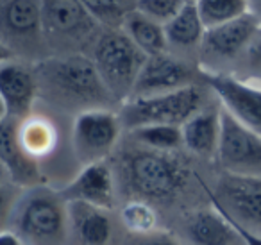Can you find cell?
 Listing matches in <instances>:
<instances>
[{
	"instance_id": "cell-30",
	"label": "cell",
	"mask_w": 261,
	"mask_h": 245,
	"mask_svg": "<svg viewBox=\"0 0 261 245\" xmlns=\"http://www.w3.org/2000/svg\"><path fill=\"white\" fill-rule=\"evenodd\" d=\"M0 245H25V243H23V241L20 240L15 233L4 229L2 231V234H0Z\"/></svg>"
},
{
	"instance_id": "cell-23",
	"label": "cell",
	"mask_w": 261,
	"mask_h": 245,
	"mask_svg": "<svg viewBox=\"0 0 261 245\" xmlns=\"http://www.w3.org/2000/svg\"><path fill=\"white\" fill-rule=\"evenodd\" d=\"M93 20L106 31H123L127 20L136 13L138 2L129 0H100L84 2Z\"/></svg>"
},
{
	"instance_id": "cell-26",
	"label": "cell",
	"mask_w": 261,
	"mask_h": 245,
	"mask_svg": "<svg viewBox=\"0 0 261 245\" xmlns=\"http://www.w3.org/2000/svg\"><path fill=\"white\" fill-rule=\"evenodd\" d=\"M130 138L138 145L158 152H175L182 145V131L175 126H147L130 131Z\"/></svg>"
},
{
	"instance_id": "cell-31",
	"label": "cell",
	"mask_w": 261,
	"mask_h": 245,
	"mask_svg": "<svg viewBox=\"0 0 261 245\" xmlns=\"http://www.w3.org/2000/svg\"><path fill=\"white\" fill-rule=\"evenodd\" d=\"M249 15L261 27V0H249Z\"/></svg>"
},
{
	"instance_id": "cell-28",
	"label": "cell",
	"mask_w": 261,
	"mask_h": 245,
	"mask_svg": "<svg viewBox=\"0 0 261 245\" xmlns=\"http://www.w3.org/2000/svg\"><path fill=\"white\" fill-rule=\"evenodd\" d=\"M245 65L249 66L254 77L261 79V27L245 52Z\"/></svg>"
},
{
	"instance_id": "cell-16",
	"label": "cell",
	"mask_w": 261,
	"mask_h": 245,
	"mask_svg": "<svg viewBox=\"0 0 261 245\" xmlns=\"http://www.w3.org/2000/svg\"><path fill=\"white\" fill-rule=\"evenodd\" d=\"M259 31L257 22L247 13L245 16L229 22L225 26L207 29L202 40V51L217 59H232L238 54H245L254 36Z\"/></svg>"
},
{
	"instance_id": "cell-6",
	"label": "cell",
	"mask_w": 261,
	"mask_h": 245,
	"mask_svg": "<svg viewBox=\"0 0 261 245\" xmlns=\"http://www.w3.org/2000/svg\"><path fill=\"white\" fill-rule=\"evenodd\" d=\"M122 120L113 109H90L75 116L72 152L83 166L102 163L113 154L122 133Z\"/></svg>"
},
{
	"instance_id": "cell-12",
	"label": "cell",
	"mask_w": 261,
	"mask_h": 245,
	"mask_svg": "<svg viewBox=\"0 0 261 245\" xmlns=\"http://www.w3.org/2000/svg\"><path fill=\"white\" fill-rule=\"evenodd\" d=\"M2 43L15 48H29L43 41L41 2L36 0H2L0 2Z\"/></svg>"
},
{
	"instance_id": "cell-15",
	"label": "cell",
	"mask_w": 261,
	"mask_h": 245,
	"mask_svg": "<svg viewBox=\"0 0 261 245\" xmlns=\"http://www.w3.org/2000/svg\"><path fill=\"white\" fill-rule=\"evenodd\" d=\"M16 126H18L16 120H0V161L13 184L31 190V188L41 186L43 176L40 172V163L34 161L20 147Z\"/></svg>"
},
{
	"instance_id": "cell-24",
	"label": "cell",
	"mask_w": 261,
	"mask_h": 245,
	"mask_svg": "<svg viewBox=\"0 0 261 245\" xmlns=\"http://www.w3.org/2000/svg\"><path fill=\"white\" fill-rule=\"evenodd\" d=\"M197 6L206 31L234 22L249 13V0H199Z\"/></svg>"
},
{
	"instance_id": "cell-1",
	"label": "cell",
	"mask_w": 261,
	"mask_h": 245,
	"mask_svg": "<svg viewBox=\"0 0 261 245\" xmlns=\"http://www.w3.org/2000/svg\"><path fill=\"white\" fill-rule=\"evenodd\" d=\"M192 170L175 152H158L152 149L127 147L118 152L115 163L116 183L129 201L168 202L186 188Z\"/></svg>"
},
{
	"instance_id": "cell-13",
	"label": "cell",
	"mask_w": 261,
	"mask_h": 245,
	"mask_svg": "<svg viewBox=\"0 0 261 245\" xmlns=\"http://www.w3.org/2000/svg\"><path fill=\"white\" fill-rule=\"evenodd\" d=\"M193 68L168 54L147 58L138 81H136L133 97H154V95L172 93L182 88L195 86Z\"/></svg>"
},
{
	"instance_id": "cell-20",
	"label": "cell",
	"mask_w": 261,
	"mask_h": 245,
	"mask_svg": "<svg viewBox=\"0 0 261 245\" xmlns=\"http://www.w3.org/2000/svg\"><path fill=\"white\" fill-rule=\"evenodd\" d=\"M18 143L34 161L48 158L58 149L59 133L50 118L41 115H31L16 126Z\"/></svg>"
},
{
	"instance_id": "cell-14",
	"label": "cell",
	"mask_w": 261,
	"mask_h": 245,
	"mask_svg": "<svg viewBox=\"0 0 261 245\" xmlns=\"http://www.w3.org/2000/svg\"><path fill=\"white\" fill-rule=\"evenodd\" d=\"M116 176L108 161L93 163L81 168V172L63 186L61 195L68 202L79 201L111 211L116 206Z\"/></svg>"
},
{
	"instance_id": "cell-22",
	"label": "cell",
	"mask_w": 261,
	"mask_h": 245,
	"mask_svg": "<svg viewBox=\"0 0 261 245\" xmlns=\"http://www.w3.org/2000/svg\"><path fill=\"white\" fill-rule=\"evenodd\" d=\"M123 33L149 58L150 56L167 54L168 40H167V33H165V26L145 18L138 11L127 20L125 27H123Z\"/></svg>"
},
{
	"instance_id": "cell-10",
	"label": "cell",
	"mask_w": 261,
	"mask_h": 245,
	"mask_svg": "<svg viewBox=\"0 0 261 245\" xmlns=\"http://www.w3.org/2000/svg\"><path fill=\"white\" fill-rule=\"evenodd\" d=\"M217 159L227 174L261 176V136L222 109V134Z\"/></svg>"
},
{
	"instance_id": "cell-25",
	"label": "cell",
	"mask_w": 261,
	"mask_h": 245,
	"mask_svg": "<svg viewBox=\"0 0 261 245\" xmlns=\"http://www.w3.org/2000/svg\"><path fill=\"white\" fill-rule=\"evenodd\" d=\"M120 218L127 231L133 236H145V234L160 231V216L154 204L145 201H127L120 211Z\"/></svg>"
},
{
	"instance_id": "cell-17",
	"label": "cell",
	"mask_w": 261,
	"mask_h": 245,
	"mask_svg": "<svg viewBox=\"0 0 261 245\" xmlns=\"http://www.w3.org/2000/svg\"><path fill=\"white\" fill-rule=\"evenodd\" d=\"M182 131V145L199 158H217L222 134V108L207 106L192 116Z\"/></svg>"
},
{
	"instance_id": "cell-21",
	"label": "cell",
	"mask_w": 261,
	"mask_h": 245,
	"mask_svg": "<svg viewBox=\"0 0 261 245\" xmlns=\"http://www.w3.org/2000/svg\"><path fill=\"white\" fill-rule=\"evenodd\" d=\"M165 33H167L168 45H174V47L188 48L202 43L206 27L200 18L199 6L195 0H185L181 11L165 26Z\"/></svg>"
},
{
	"instance_id": "cell-29",
	"label": "cell",
	"mask_w": 261,
	"mask_h": 245,
	"mask_svg": "<svg viewBox=\"0 0 261 245\" xmlns=\"http://www.w3.org/2000/svg\"><path fill=\"white\" fill-rule=\"evenodd\" d=\"M127 245H182L177 241L170 233L160 229L156 233L145 234V236H130V241Z\"/></svg>"
},
{
	"instance_id": "cell-2",
	"label": "cell",
	"mask_w": 261,
	"mask_h": 245,
	"mask_svg": "<svg viewBox=\"0 0 261 245\" xmlns=\"http://www.w3.org/2000/svg\"><path fill=\"white\" fill-rule=\"evenodd\" d=\"M34 72L40 93L59 108L77 109V115L90 109H109L115 101L98 76L93 59L83 54L43 59Z\"/></svg>"
},
{
	"instance_id": "cell-5",
	"label": "cell",
	"mask_w": 261,
	"mask_h": 245,
	"mask_svg": "<svg viewBox=\"0 0 261 245\" xmlns=\"http://www.w3.org/2000/svg\"><path fill=\"white\" fill-rule=\"evenodd\" d=\"M202 108V91L197 86H188L172 93L129 99L122 104L118 115L122 126L130 133L147 126L182 127Z\"/></svg>"
},
{
	"instance_id": "cell-4",
	"label": "cell",
	"mask_w": 261,
	"mask_h": 245,
	"mask_svg": "<svg viewBox=\"0 0 261 245\" xmlns=\"http://www.w3.org/2000/svg\"><path fill=\"white\" fill-rule=\"evenodd\" d=\"M149 56L143 54L123 31H104L93 45V59L100 79L116 102L133 97L136 81Z\"/></svg>"
},
{
	"instance_id": "cell-7",
	"label": "cell",
	"mask_w": 261,
	"mask_h": 245,
	"mask_svg": "<svg viewBox=\"0 0 261 245\" xmlns=\"http://www.w3.org/2000/svg\"><path fill=\"white\" fill-rule=\"evenodd\" d=\"M200 184L207 197L213 199L232 220L261 234V176L225 172L217 181L215 190L202 181Z\"/></svg>"
},
{
	"instance_id": "cell-9",
	"label": "cell",
	"mask_w": 261,
	"mask_h": 245,
	"mask_svg": "<svg viewBox=\"0 0 261 245\" xmlns=\"http://www.w3.org/2000/svg\"><path fill=\"white\" fill-rule=\"evenodd\" d=\"M202 79L218 97L225 113L261 136V86L220 72H202Z\"/></svg>"
},
{
	"instance_id": "cell-19",
	"label": "cell",
	"mask_w": 261,
	"mask_h": 245,
	"mask_svg": "<svg viewBox=\"0 0 261 245\" xmlns=\"http://www.w3.org/2000/svg\"><path fill=\"white\" fill-rule=\"evenodd\" d=\"M186 234L193 245H243L227 216L215 206L193 213L186 222Z\"/></svg>"
},
{
	"instance_id": "cell-27",
	"label": "cell",
	"mask_w": 261,
	"mask_h": 245,
	"mask_svg": "<svg viewBox=\"0 0 261 245\" xmlns=\"http://www.w3.org/2000/svg\"><path fill=\"white\" fill-rule=\"evenodd\" d=\"M182 6H185V0H142L138 2L136 11L152 22L167 26L170 20L175 18Z\"/></svg>"
},
{
	"instance_id": "cell-8",
	"label": "cell",
	"mask_w": 261,
	"mask_h": 245,
	"mask_svg": "<svg viewBox=\"0 0 261 245\" xmlns=\"http://www.w3.org/2000/svg\"><path fill=\"white\" fill-rule=\"evenodd\" d=\"M43 36L50 45L61 48L81 47L91 40L100 27L90 15L84 2L77 0H45L41 2Z\"/></svg>"
},
{
	"instance_id": "cell-3",
	"label": "cell",
	"mask_w": 261,
	"mask_h": 245,
	"mask_svg": "<svg viewBox=\"0 0 261 245\" xmlns=\"http://www.w3.org/2000/svg\"><path fill=\"white\" fill-rule=\"evenodd\" d=\"M25 245H68V201L47 186L31 188L13 206L9 227Z\"/></svg>"
},
{
	"instance_id": "cell-18",
	"label": "cell",
	"mask_w": 261,
	"mask_h": 245,
	"mask_svg": "<svg viewBox=\"0 0 261 245\" xmlns=\"http://www.w3.org/2000/svg\"><path fill=\"white\" fill-rule=\"evenodd\" d=\"M70 234L79 245H108L113 226L108 211L86 202H68Z\"/></svg>"
},
{
	"instance_id": "cell-11",
	"label": "cell",
	"mask_w": 261,
	"mask_h": 245,
	"mask_svg": "<svg viewBox=\"0 0 261 245\" xmlns=\"http://www.w3.org/2000/svg\"><path fill=\"white\" fill-rule=\"evenodd\" d=\"M38 79L36 72L18 61H2L0 66V99H2V118L22 122L33 115L36 101Z\"/></svg>"
}]
</instances>
